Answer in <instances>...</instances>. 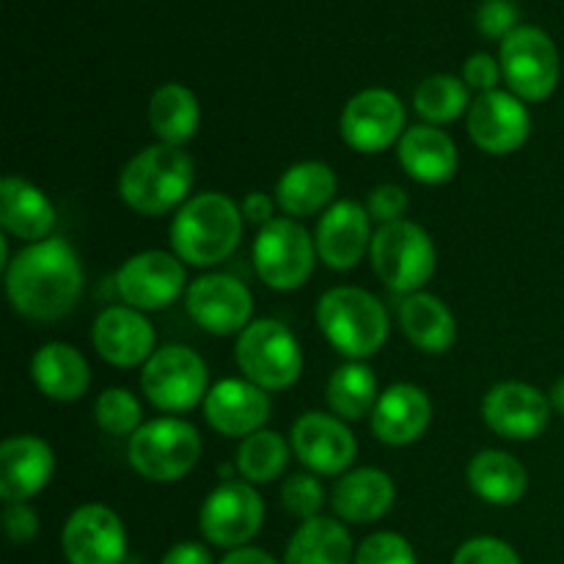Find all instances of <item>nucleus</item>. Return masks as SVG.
Here are the masks:
<instances>
[{
    "instance_id": "nucleus-5",
    "label": "nucleus",
    "mask_w": 564,
    "mask_h": 564,
    "mask_svg": "<svg viewBox=\"0 0 564 564\" xmlns=\"http://www.w3.org/2000/svg\"><path fill=\"white\" fill-rule=\"evenodd\" d=\"M369 264L375 275L397 295H413L433 279L438 253L433 237L413 220H394L375 231L369 246Z\"/></svg>"
},
{
    "instance_id": "nucleus-38",
    "label": "nucleus",
    "mask_w": 564,
    "mask_h": 564,
    "mask_svg": "<svg viewBox=\"0 0 564 564\" xmlns=\"http://www.w3.org/2000/svg\"><path fill=\"white\" fill-rule=\"evenodd\" d=\"M352 564H419L416 551L402 534L375 532L356 549Z\"/></svg>"
},
{
    "instance_id": "nucleus-26",
    "label": "nucleus",
    "mask_w": 564,
    "mask_h": 564,
    "mask_svg": "<svg viewBox=\"0 0 564 564\" xmlns=\"http://www.w3.org/2000/svg\"><path fill=\"white\" fill-rule=\"evenodd\" d=\"M0 226L6 235L28 242L53 237L55 207L44 191L22 176H6L0 182Z\"/></svg>"
},
{
    "instance_id": "nucleus-32",
    "label": "nucleus",
    "mask_w": 564,
    "mask_h": 564,
    "mask_svg": "<svg viewBox=\"0 0 564 564\" xmlns=\"http://www.w3.org/2000/svg\"><path fill=\"white\" fill-rule=\"evenodd\" d=\"M198 121H202L198 97L182 83H165L149 99V127L160 143L185 147L196 138Z\"/></svg>"
},
{
    "instance_id": "nucleus-47",
    "label": "nucleus",
    "mask_w": 564,
    "mask_h": 564,
    "mask_svg": "<svg viewBox=\"0 0 564 564\" xmlns=\"http://www.w3.org/2000/svg\"><path fill=\"white\" fill-rule=\"evenodd\" d=\"M549 400H551V408H554L556 413H562V416H564V375L554 383V389H551Z\"/></svg>"
},
{
    "instance_id": "nucleus-10",
    "label": "nucleus",
    "mask_w": 564,
    "mask_h": 564,
    "mask_svg": "<svg viewBox=\"0 0 564 564\" xmlns=\"http://www.w3.org/2000/svg\"><path fill=\"white\" fill-rule=\"evenodd\" d=\"M141 389L158 411L187 413L207 400V364L185 345L160 347L143 364Z\"/></svg>"
},
{
    "instance_id": "nucleus-36",
    "label": "nucleus",
    "mask_w": 564,
    "mask_h": 564,
    "mask_svg": "<svg viewBox=\"0 0 564 564\" xmlns=\"http://www.w3.org/2000/svg\"><path fill=\"white\" fill-rule=\"evenodd\" d=\"M94 419L102 433L116 438L135 435L141 427V402L127 389H105L94 405Z\"/></svg>"
},
{
    "instance_id": "nucleus-25",
    "label": "nucleus",
    "mask_w": 564,
    "mask_h": 564,
    "mask_svg": "<svg viewBox=\"0 0 564 564\" xmlns=\"http://www.w3.org/2000/svg\"><path fill=\"white\" fill-rule=\"evenodd\" d=\"M394 479L380 468H356L341 474L330 494V507L345 523H375L394 507Z\"/></svg>"
},
{
    "instance_id": "nucleus-6",
    "label": "nucleus",
    "mask_w": 564,
    "mask_h": 564,
    "mask_svg": "<svg viewBox=\"0 0 564 564\" xmlns=\"http://www.w3.org/2000/svg\"><path fill=\"white\" fill-rule=\"evenodd\" d=\"M127 457L149 482H176L202 460V435L185 419H154L138 427L127 446Z\"/></svg>"
},
{
    "instance_id": "nucleus-22",
    "label": "nucleus",
    "mask_w": 564,
    "mask_h": 564,
    "mask_svg": "<svg viewBox=\"0 0 564 564\" xmlns=\"http://www.w3.org/2000/svg\"><path fill=\"white\" fill-rule=\"evenodd\" d=\"M53 449L36 435H11L0 446V499L22 505L42 494L53 477Z\"/></svg>"
},
{
    "instance_id": "nucleus-29",
    "label": "nucleus",
    "mask_w": 564,
    "mask_h": 564,
    "mask_svg": "<svg viewBox=\"0 0 564 564\" xmlns=\"http://www.w3.org/2000/svg\"><path fill=\"white\" fill-rule=\"evenodd\" d=\"M400 328L416 350L427 356H441L457 339L455 314L441 297L430 292H413L400 303Z\"/></svg>"
},
{
    "instance_id": "nucleus-2",
    "label": "nucleus",
    "mask_w": 564,
    "mask_h": 564,
    "mask_svg": "<svg viewBox=\"0 0 564 564\" xmlns=\"http://www.w3.org/2000/svg\"><path fill=\"white\" fill-rule=\"evenodd\" d=\"M242 240V209L226 193L207 191L187 198L171 220V248L193 268H215Z\"/></svg>"
},
{
    "instance_id": "nucleus-45",
    "label": "nucleus",
    "mask_w": 564,
    "mask_h": 564,
    "mask_svg": "<svg viewBox=\"0 0 564 564\" xmlns=\"http://www.w3.org/2000/svg\"><path fill=\"white\" fill-rule=\"evenodd\" d=\"M160 564H215L213 554L198 543H176L165 551Z\"/></svg>"
},
{
    "instance_id": "nucleus-14",
    "label": "nucleus",
    "mask_w": 564,
    "mask_h": 564,
    "mask_svg": "<svg viewBox=\"0 0 564 564\" xmlns=\"http://www.w3.org/2000/svg\"><path fill=\"white\" fill-rule=\"evenodd\" d=\"M185 308L193 323L207 334L231 336L251 325L253 295L235 275L207 273L187 286Z\"/></svg>"
},
{
    "instance_id": "nucleus-27",
    "label": "nucleus",
    "mask_w": 564,
    "mask_h": 564,
    "mask_svg": "<svg viewBox=\"0 0 564 564\" xmlns=\"http://www.w3.org/2000/svg\"><path fill=\"white\" fill-rule=\"evenodd\" d=\"M31 378L47 400L77 402L91 386V367L77 347L66 341H50L33 356Z\"/></svg>"
},
{
    "instance_id": "nucleus-34",
    "label": "nucleus",
    "mask_w": 564,
    "mask_h": 564,
    "mask_svg": "<svg viewBox=\"0 0 564 564\" xmlns=\"http://www.w3.org/2000/svg\"><path fill=\"white\" fill-rule=\"evenodd\" d=\"M286 463H290V444L275 430H259V433L248 435L237 449V471L251 485H268L281 479Z\"/></svg>"
},
{
    "instance_id": "nucleus-18",
    "label": "nucleus",
    "mask_w": 564,
    "mask_h": 564,
    "mask_svg": "<svg viewBox=\"0 0 564 564\" xmlns=\"http://www.w3.org/2000/svg\"><path fill=\"white\" fill-rule=\"evenodd\" d=\"M482 419L507 441H534L551 422V400L534 386L507 380L494 386L482 400Z\"/></svg>"
},
{
    "instance_id": "nucleus-30",
    "label": "nucleus",
    "mask_w": 564,
    "mask_h": 564,
    "mask_svg": "<svg viewBox=\"0 0 564 564\" xmlns=\"http://www.w3.org/2000/svg\"><path fill=\"white\" fill-rule=\"evenodd\" d=\"M468 485L488 505L510 507L527 496L529 474L518 457L501 449H482L468 463Z\"/></svg>"
},
{
    "instance_id": "nucleus-17",
    "label": "nucleus",
    "mask_w": 564,
    "mask_h": 564,
    "mask_svg": "<svg viewBox=\"0 0 564 564\" xmlns=\"http://www.w3.org/2000/svg\"><path fill=\"white\" fill-rule=\"evenodd\" d=\"M292 452L297 460L319 477H336L352 466L358 455V441L352 430L330 413H303L292 424Z\"/></svg>"
},
{
    "instance_id": "nucleus-8",
    "label": "nucleus",
    "mask_w": 564,
    "mask_h": 564,
    "mask_svg": "<svg viewBox=\"0 0 564 564\" xmlns=\"http://www.w3.org/2000/svg\"><path fill=\"white\" fill-rule=\"evenodd\" d=\"M317 242L295 218H273L253 240V268L264 286L295 292L312 279Z\"/></svg>"
},
{
    "instance_id": "nucleus-23",
    "label": "nucleus",
    "mask_w": 564,
    "mask_h": 564,
    "mask_svg": "<svg viewBox=\"0 0 564 564\" xmlns=\"http://www.w3.org/2000/svg\"><path fill=\"white\" fill-rule=\"evenodd\" d=\"M433 405L430 397L413 383H394L380 394L369 424L380 444L411 446L427 433Z\"/></svg>"
},
{
    "instance_id": "nucleus-28",
    "label": "nucleus",
    "mask_w": 564,
    "mask_h": 564,
    "mask_svg": "<svg viewBox=\"0 0 564 564\" xmlns=\"http://www.w3.org/2000/svg\"><path fill=\"white\" fill-rule=\"evenodd\" d=\"M336 171L319 160H306L281 174L275 185V204L290 218H308L334 204L336 196Z\"/></svg>"
},
{
    "instance_id": "nucleus-15",
    "label": "nucleus",
    "mask_w": 564,
    "mask_h": 564,
    "mask_svg": "<svg viewBox=\"0 0 564 564\" xmlns=\"http://www.w3.org/2000/svg\"><path fill=\"white\" fill-rule=\"evenodd\" d=\"M468 135L494 158L518 152L532 135V116L523 99L512 91H485L468 108Z\"/></svg>"
},
{
    "instance_id": "nucleus-42",
    "label": "nucleus",
    "mask_w": 564,
    "mask_h": 564,
    "mask_svg": "<svg viewBox=\"0 0 564 564\" xmlns=\"http://www.w3.org/2000/svg\"><path fill=\"white\" fill-rule=\"evenodd\" d=\"M501 64L488 53H474L471 58L463 64V80H466L468 88L474 91L485 94V91H496L501 80Z\"/></svg>"
},
{
    "instance_id": "nucleus-41",
    "label": "nucleus",
    "mask_w": 564,
    "mask_h": 564,
    "mask_svg": "<svg viewBox=\"0 0 564 564\" xmlns=\"http://www.w3.org/2000/svg\"><path fill=\"white\" fill-rule=\"evenodd\" d=\"M364 207H367L369 218L378 220L380 226L394 224L408 213V193L400 185H380L369 193Z\"/></svg>"
},
{
    "instance_id": "nucleus-46",
    "label": "nucleus",
    "mask_w": 564,
    "mask_h": 564,
    "mask_svg": "<svg viewBox=\"0 0 564 564\" xmlns=\"http://www.w3.org/2000/svg\"><path fill=\"white\" fill-rule=\"evenodd\" d=\"M220 564H279L268 551L262 549H235L220 560Z\"/></svg>"
},
{
    "instance_id": "nucleus-12",
    "label": "nucleus",
    "mask_w": 564,
    "mask_h": 564,
    "mask_svg": "<svg viewBox=\"0 0 564 564\" xmlns=\"http://www.w3.org/2000/svg\"><path fill=\"white\" fill-rule=\"evenodd\" d=\"M339 130L352 152H386L405 135V105L389 88H364L341 110Z\"/></svg>"
},
{
    "instance_id": "nucleus-21",
    "label": "nucleus",
    "mask_w": 564,
    "mask_h": 564,
    "mask_svg": "<svg viewBox=\"0 0 564 564\" xmlns=\"http://www.w3.org/2000/svg\"><path fill=\"white\" fill-rule=\"evenodd\" d=\"M94 350L113 367L130 369L154 356V328L143 312L130 306H110L99 312L91 328Z\"/></svg>"
},
{
    "instance_id": "nucleus-13",
    "label": "nucleus",
    "mask_w": 564,
    "mask_h": 564,
    "mask_svg": "<svg viewBox=\"0 0 564 564\" xmlns=\"http://www.w3.org/2000/svg\"><path fill=\"white\" fill-rule=\"evenodd\" d=\"M121 303L138 312H160L185 290V262L169 251H141L113 279Z\"/></svg>"
},
{
    "instance_id": "nucleus-43",
    "label": "nucleus",
    "mask_w": 564,
    "mask_h": 564,
    "mask_svg": "<svg viewBox=\"0 0 564 564\" xmlns=\"http://www.w3.org/2000/svg\"><path fill=\"white\" fill-rule=\"evenodd\" d=\"M3 532L14 545L31 543V540L39 534L36 510H33V507H28V501H22V505H6Z\"/></svg>"
},
{
    "instance_id": "nucleus-11",
    "label": "nucleus",
    "mask_w": 564,
    "mask_h": 564,
    "mask_svg": "<svg viewBox=\"0 0 564 564\" xmlns=\"http://www.w3.org/2000/svg\"><path fill=\"white\" fill-rule=\"evenodd\" d=\"M264 523V501L251 482L231 479L218 485L204 499L198 529L204 540L218 549H246Z\"/></svg>"
},
{
    "instance_id": "nucleus-4",
    "label": "nucleus",
    "mask_w": 564,
    "mask_h": 564,
    "mask_svg": "<svg viewBox=\"0 0 564 564\" xmlns=\"http://www.w3.org/2000/svg\"><path fill=\"white\" fill-rule=\"evenodd\" d=\"M317 325L325 339L350 361L375 356L389 339V312L361 286H334L317 301Z\"/></svg>"
},
{
    "instance_id": "nucleus-20",
    "label": "nucleus",
    "mask_w": 564,
    "mask_h": 564,
    "mask_svg": "<svg viewBox=\"0 0 564 564\" xmlns=\"http://www.w3.org/2000/svg\"><path fill=\"white\" fill-rule=\"evenodd\" d=\"M204 416L215 433L226 438H248L264 430L270 419V397L248 380L226 378L207 391Z\"/></svg>"
},
{
    "instance_id": "nucleus-44",
    "label": "nucleus",
    "mask_w": 564,
    "mask_h": 564,
    "mask_svg": "<svg viewBox=\"0 0 564 564\" xmlns=\"http://www.w3.org/2000/svg\"><path fill=\"white\" fill-rule=\"evenodd\" d=\"M275 207H279V204H275L273 198L268 196V193L253 191V193H248L240 209H242V218H246L248 224H253V226H259V229H262V226H268L270 220H273Z\"/></svg>"
},
{
    "instance_id": "nucleus-31",
    "label": "nucleus",
    "mask_w": 564,
    "mask_h": 564,
    "mask_svg": "<svg viewBox=\"0 0 564 564\" xmlns=\"http://www.w3.org/2000/svg\"><path fill=\"white\" fill-rule=\"evenodd\" d=\"M352 538L336 518L303 521L284 551V564H352Z\"/></svg>"
},
{
    "instance_id": "nucleus-33",
    "label": "nucleus",
    "mask_w": 564,
    "mask_h": 564,
    "mask_svg": "<svg viewBox=\"0 0 564 564\" xmlns=\"http://www.w3.org/2000/svg\"><path fill=\"white\" fill-rule=\"evenodd\" d=\"M380 400V386L372 369L361 361H347L330 375L325 402L330 413L341 422H358V419L372 416L375 405Z\"/></svg>"
},
{
    "instance_id": "nucleus-40",
    "label": "nucleus",
    "mask_w": 564,
    "mask_h": 564,
    "mask_svg": "<svg viewBox=\"0 0 564 564\" xmlns=\"http://www.w3.org/2000/svg\"><path fill=\"white\" fill-rule=\"evenodd\" d=\"M518 28V6L512 0H482L477 9V31L505 42Z\"/></svg>"
},
{
    "instance_id": "nucleus-35",
    "label": "nucleus",
    "mask_w": 564,
    "mask_h": 564,
    "mask_svg": "<svg viewBox=\"0 0 564 564\" xmlns=\"http://www.w3.org/2000/svg\"><path fill=\"white\" fill-rule=\"evenodd\" d=\"M413 108L422 116L424 124L433 127L460 119L471 108L466 80L455 75H430L427 80L419 83L416 94H413Z\"/></svg>"
},
{
    "instance_id": "nucleus-9",
    "label": "nucleus",
    "mask_w": 564,
    "mask_h": 564,
    "mask_svg": "<svg viewBox=\"0 0 564 564\" xmlns=\"http://www.w3.org/2000/svg\"><path fill=\"white\" fill-rule=\"evenodd\" d=\"M501 75L523 102H543L560 83V50L554 39L538 25H518L501 42Z\"/></svg>"
},
{
    "instance_id": "nucleus-1",
    "label": "nucleus",
    "mask_w": 564,
    "mask_h": 564,
    "mask_svg": "<svg viewBox=\"0 0 564 564\" xmlns=\"http://www.w3.org/2000/svg\"><path fill=\"white\" fill-rule=\"evenodd\" d=\"M6 295L20 317L58 323L83 295V264L66 237H47L22 248L6 268Z\"/></svg>"
},
{
    "instance_id": "nucleus-7",
    "label": "nucleus",
    "mask_w": 564,
    "mask_h": 564,
    "mask_svg": "<svg viewBox=\"0 0 564 564\" xmlns=\"http://www.w3.org/2000/svg\"><path fill=\"white\" fill-rule=\"evenodd\" d=\"M235 358L248 383L264 391L290 389L303 372L301 345L279 319H253L237 336Z\"/></svg>"
},
{
    "instance_id": "nucleus-37",
    "label": "nucleus",
    "mask_w": 564,
    "mask_h": 564,
    "mask_svg": "<svg viewBox=\"0 0 564 564\" xmlns=\"http://www.w3.org/2000/svg\"><path fill=\"white\" fill-rule=\"evenodd\" d=\"M281 505L290 516L301 518V521H312L325 507V490L314 474H292L281 485Z\"/></svg>"
},
{
    "instance_id": "nucleus-19",
    "label": "nucleus",
    "mask_w": 564,
    "mask_h": 564,
    "mask_svg": "<svg viewBox=\"0 0 564 564\" xmlns=\"http://www.w3.org/2000/svg\"><path fill=\"white\" fill-rule=\"evenodd\" d=\"M372 218L358 202H334L317 224V257L330 270H352L372 246Z\"/></svg>"
},
{
    "instance_id": "nucleus-24",
    "label": "nucleus",
    "mask_w": 564,
    "mask_h": 564,
    "mask_svg": "<svg viewBox=\"0 0 564 564\" xmlns=\"http://www.w3.org/2000/svg\"><path fill=\"white\" fill-rule=\"evenodd\" d=\"M397 158L411 180L422 185H444L457 174V147L449 132L433 124H416L405 130L397 143Z\"/></svg>"
},
{
    "instance_id": "nucleus-3",
    "label": "nucleus",
    "mask_w": 564,
    "mask_h": 564,
    "mask_svg": "<svg viewBox=\"0 0 564 564\" xmlns=\"http://www.w3.org/2000/svg\"><path fill=\"white\" fill-rule=\"evenodd\" d=\"M196 165L182 147L154 143L138 152L119 174V196L132 213L165 215L182 207L193 191Z\"/></svg>"
},
{
    "instance_id": "nucleus-16",
    "label": "nucleus",
    "mask_w": 564,
    "mask_h": 564,
    "mask_svg": "<svg viewBox=\"0 0 564 564\" xmlns=\"http://www.w3.org/2000/svg\"><path fill=\"white\" fill-rule=\"evenodd\" d=\"M61 549L69 564H124V523L110 507L83 505L66 518Z\"/></svg>"
},
{
    "instance_id": "nucleus-39",
    "label": "nucleus",
    "mask_w": 564,
    "mask_h": 564,
    "mask_svg": "<svg viewBox=\"0 0 564 564\" xmlns=\"http://www.w3.org/2000/svg\"><path fill=\"white\" fill-rule=\"evenodd\" d=\"M452 564H521V556L499 538H474L455 551Z\"/></svg>"
}]
</instances>
